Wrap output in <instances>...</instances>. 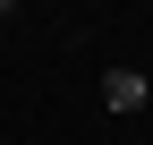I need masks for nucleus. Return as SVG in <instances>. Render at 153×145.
Returning <instances> with one entry per match:
<instances>
[{
	"mask_svg": "<svg viewBox=\"0 0 153 145\" xmlns=\"http://www.w3.org/2000/svg\"><path fill=\"white\" fill-rule=\"evenodd\" d=\"M153 102V85L136 77V68H102V111H119V120H136Z\"/></svg>",
	"mask_w": 153,
	"mask_h": 145,
	"instance_id": "f257e3e1",
	"label": "nucleus"
}]
</instances>
